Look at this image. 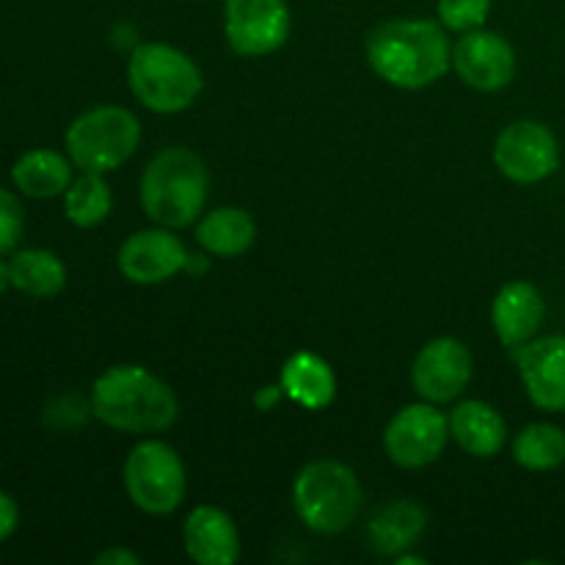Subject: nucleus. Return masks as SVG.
I'll return each instance as SVG.
<instances>
[{
  "label": "nucleus",
  "instance_id": "15",
  "mask_svg": "<svg viewBox=\"0 0 565 565\" xmlns=\"http://www.w3.org/2000/svg\"><path fill=\"white\" fill-rule=\"evenodd\" d=\"M185 552L199 565H232L241 557V535L230 513L215 505H202L182 527Z\"/></svg>",
  "mask_w": 565,
  "mask_h": 565
},
{
  "label": "nucleus",
  "instance_id": "22",
  "mask_svg": "<svg viewBox=\"0 0 565 565\" xmlns=\"http://www.w3.org/2000/svg\"><path fill=\"white\" fill-rule=\"evenodd\" d=\"M11 268V287H17L25 296L55 298L66 287V268L58 259V254L47 248H22L14 252L9 259Z\"/></svg>",
  "mask_w": 565,
  "mask_h": 565
},
{
  "label": "nucleus",
  "instance_id": "5",
  "mask_svg": "<svg viewBox=\"0 0 565 565\" xmlns=\"http://www.w3.org/2000/svg\"><path fill=\"white\" fill-rule=\"evenodd\" d=\"M298 519L315 533H342L362 508V486L351 467L340 461H312L292 483Z\"/></svg>",
  "mask_w": 565,
  "mask_h": 565
},
{
  "label": "nucleus",
  "instance_id": "28",
  "mask_svg": "<svg viewBox=\"0 0 565 565\" xmlns=\"http://www.w3.org/2000/svg\"><path fill=\"white\" fill-rule=\"evenodd\" d=\"M94 565H141V557L132 555V552L125 550V546H114V550L94 557Z\"/></svg>",
  "mask_w": 565,
  "mask_h": 565
},
{
  "label": "nucleus",
  "instance_id": "4",
  "mask_svg": "<svg viewBox=\"0 0 565 565\" xmlns=\"http://www.w3.org/2000/svg\"><path fill=\"white\" fill-rule=\"evenodd\" d=\"M127 83L138 103L154 114H180L202 92V72L182 50L149 42L132 50Z\"/></svg>",
  "mask_w": 565,
  "mask_h": 565
},
{
  "label": "nucleus",
  "instance_id": "26",
  "mask_svg": "<svg viewBox=\"0 0 565 565\" xmlns=\"http://www.w3.org/2000/svg\"><path fill=\"white\" fill-rule=\"evenodd\" d=\"M25 232V210L11 191L0 188V254H11Z\"/></svg>",
  "mask_w": 565,
  "mask_h": 565
},
{
  "label": "nucleus",
  "instance_id": "1",
  "mask_svg": "<svg viewBox=\"0 0 565 565\" xmlns=\"http://www.w3.org/2000/svg\"><path fill=\"white\" fill-rule=\"evenodd\" d=\"M367 61L386 83L417 92L450 70L452 50L439 22L392 20L370 31Z\"/></svg>",
  "mask_w": 565,
  "mask_h": 565
},
{
  "label": "nucleus",
  "instance_id": "11",
  "mask_svg": "<svg viewBox=\"0 0 565 565\" xmlns=\"http://www.w3.org/2000/svg\"><path fill=\"white\" fill-rule=\"evenodd\" d=\"M452 66L467 86L478 92H500L516 75V53L505 36L475 28L452 47Z\"/></svg>",
  "mask_w": 565,
  "mask_h": 565
},
{
  "label": "nucleus",
  "instance_id": "21",
  "mask_svg": "<svg viewBox=\"0 0 565 565\" xmlns=\"http://www.w3.org/2000/svg\"><path fill=\"white\" fill-rule=\"evenodd\" d=\"M257 235L254 218L241 207H218L204 215L196 226L199 246L215 257H241Z\"/></svg>",
  "mask_w": 565,
  "mask_h": 565
},
{
  "label": "nucleus",
  "instance_id": "19",
  "mask_svg": "<svg viewBox=\"0 0 565 565\" xmlns=\"http://www.w3.org/2000/svg\"><path fill=\"white\" fill-rule=\"evenodd\" d=\"M281 390L298 406L318 412L334 401L337 379L326 359H320L318 353L298 351L287 359L285 370H281Z\"/></svg>",
  "mask_w": 565,
  "mask_h": 565
},
{
  "label": "nucleus",
  "instance_id": "9",
  "mask_svg": "<svg viewBox=\"0 0 565 565\" xmlns=\"http://www.w3.org/2000/svg\"><path fill=\"white\" fill-rule=\"evenodd\" d=\"M494 163L508 180L519 185H535L555 174L561 163V147L555 132L541 121H513L497 138Z\"/></svg>",
  "mask_w": 565,
  "mask_h": 565
},
{
  "label": "nucleus",
  "instance_id": "10",
  "mask_svg": "<svg viewBox=\"0 0 565 565\" xmlns=\"http://www.w3.org/2000/svg\"><path fill=\"white\" fill-rule=\"evenodd\" d=\"M450 436V419L430 403L406 406L384 434L386 456L403 469H419L441 456Z\"/></svg>",
  "mask_w": 565,
  "mask_h": 565
},
{
  "label": "nucleus",
  "instance_id": "24",
  "mask_svg": "<svg viewBox=\"0 0 565 565\" xmlns=\"http://www.w3.org/2000/svg\"><path fill=\"white\" fill-rule=\"evenodd\" d=\"M513 458L524 469L550 472L565 463V430L550 423H533L513 441Z\"/></svg>",
  "mask_w": 565,
  "mask_h": 565
},
{
  "label": "nucleus",
  "instance_id": "6",
  "mask_svg": "<svg viewBox=\"0 0 565 565\" xmlns=\"http://www.w3.org/2000/svg\"><path fill=\"white\" fill-rule=\"evenodd\" d=\"M141 141V125L136 116L119 105H99L77 116L66 130V154L75 169L105 171L119 169L125 160L138 149Z\"/></svg>",
  "mask_w": 565,
  "mask_h": 565
},
{
  "label": "nucleus",
  "instance_id": "8",
  "mask_svg": "<svg viewBox=\"0 0 565 565\" xmlns=\"http://www.w3.org/2000/svg\"><path fill=\"white\" fill-rule=\"evenodd\" d=\"M226 42L237 55H270L290 36L287 0H224Z\"/></svg>",
  "mask_w": 565,
  "mask_h": 565
},
{
  "label": "nucleus",
  "instance_id": "30",
  "mask_svg": "<svg viewBox=\"0 0 565 565\" xmlns=\"http://www.w3.org/2000/svg\"><path fill=\"white\" fill-rule=\"evenodd\" d=\"M11 287V268H9V259H3V254H0V296H3L6 290Z\"/></svg>",
  "mask_w": 565,
  "mask_h": 565
},
{
  "label": "nucleus",
  "instance_id": "16",
  "mask_svg": "<svg viewBox=\"0 0 565 565\" xmlns=\"http://www.w3.org/2000/svg\"><path fill=\"white\" fill-rule=\"evenodd\" d=\"M544 296L530 281H511L502 287L491 307L494 331L505 348H519L535 337L544 323Z\"/></svg>",
  "mask_w": 565,
  "mask_h": 565
},
{
  "label": "nucleus",
  "instance_id": "2",
  "mask_svg": "<svg viewBox=\"0 0 565 565\" xmlns=\"http://www.w3.org/2000/svg\"><path fill=\"white\" fill-rule=\"evenodd\" d=\"M92 414L114 430L154 434L166 430L180 414L174 390L138 364L110 367L94 381Z\"/></svg>",
  "mask_w": 565,
  "mask_h": 565
},
{
  "label": "nucleus",
  "instance_id": "20",
  "mask_svg": "<svg viewBox=\"0 0 565 565\" xmlns=\"http://www.w3.org/2000/svg\"><path fill=\"white\" fill-rule=\"evenodd\" d=\"M72 160L55 149H31L22 154L11 169L17 191L31 199H55L64 196L72 185Z\"/></svg>",
  "mask_w": 565,
  "mask_h": 565
},
{
  "label": "nucleus",
  "instance_id": "25",
  "mask_svg": "<svg viewBox=\"0 0 565 565\" xmlns=\"http://www.w3.org/2000/svg\"><path fill=\"white\" fill-rule=\"evenodd\" d=\"M491 0H439V20L447 31L467 33L483 28L489 20Z\"/></svg>",
  "mask_w": 565,
  "mask_h": 565
},
{
  "label": "nucleus",
  "instance_id": "13",
  "mask_svg": "<svg viewBox=\"0 0 565 565\" xmlns=\"http://www.w3.org/2000/svg\"><path fill=\"white\" fill-rule=\"evenodd\" d=\"M191 254L169 230H143L127 237L119 248V270L132 285H160L188 270Z\"/></svg>",
  "mask_w": 565,
  "mask_h": 565
},
{
  "label": "nucleus",
  "instance_id": "3",
  "mask_svg": "<svg viewBox=\"0 0 565 565\" xmlns=\"http://www.w3.org/2000/svg\"><path fill=\"white\" fill-rule=\"evenodd\" d=\"M207 193V166L185 147L163 149L141 177L143 213L166 230H185L196 224Z\"/></svg>",
  "mask_w": 565,
  "mask_h": 565
},
{
  "label": "nucleus",
  "instance_id": "29",
  "mask_svg": "<svg viewBox=\"0 0 565 565\" xmlns=\"http://www.w3.org/2000/svg\"><path fill=\"white\" fill-rule=\"evenodd\" d=\"M281 395H285V390L281 386H265L263 392H257V397H254V403H257L263 412H268V408H274L276 403L281 401Z\"/></svg>",
  "mask_w": 565,
  "mask_h": 565
},
{
  "label": "nucleus",
  "instance_id": "18",
  "mask_svg": "<svg viewBox=\"0 0 565 565\" xmlns=\"http://www.w3.org/2000/svg\"><path fill=\"white\" fill-rule=\"evenodd\" d=\"M425 524H428V516H425V511L417 502L392 500L386 505H381L373 513V519H370V546L379 555L397 557L417 544L419 535L425 533Z\"/></svg>",
  "mask_w": 565,
  "mask_h": 565
},
{
  "label": "nucleus",
  "instance_id": "17",
  "mask_svg": "<svg viewBox=\"0 0 565 565\" xmlns=\"http://www.w3.org/2000/svg\"><path fill=\"white\" fill-rule=\"evenodd\" d=\"M450 436L475 458H494L505 447L508 428L494 406L483 401H463L450 414Z\"/></svg>",
  "mask_w": 565,
  "mask_h": 565
},
{
  "label": "nucleus",
  "instance_id": "14",
  "mask_svg": "<svg viewBox=\"0 0 565 565\" xmlns=\"http://www.w3.org/2000/svg\"><path fill=\"white\" fill-rule=\"evenodd\" d=\"M519 375L541 412H565V337H544L513 348Z\"/></svg>",
  "mask_w": 565,
  "mask_h": 565
},
{
  "label": "nucleus",
  "instance_id": "12",
  "mask_svg": "<svg viewBox=\"0 0 565 565\" xmlns=\"http://www.w3.org/2000/svg\"><path fill=\"white\" fill-rule=\"evenodd\" d=\"M412 381L428 403L456 401L472 381V353L452 337L430 340L414 359Z\"/></svg>",
  "mask_w": 565,
  "mask_h": 565
},
{
  "label": "nucleus",
  "instance_id": "7",
  "mask_svg": "<svg viewBox=\"0 0 565 565\" xmlns=\"http://www.w3.org/2000/svg\"><path fill=\"white\" fill-rule=\"evenodd\" d=\"M185 467L166 441H141L125 461V489L132 505L152 516L177 511L185 497Z\"/></svg>",
  "mask_w": 565,
  "mask_h": 565
},
{
  "label": "nucleus",
  "instance_id": "27",
  "mask_svg": "<svg viewBox=\"0 0 565 565\" xmlns=\"http://www.w3.org/2000/svg\"><path fill=\"white\" fill-rule=\"evenodd\" d=\"M17 524H20V508H17L14 497L9 491L0 489V544L14 535Z\"/></svg>",
  "mask_w": 565,
  "mask_h": 565
},
{
  "label": "nucleus",
  "instance_id": "23",
  "mask_svg": "<svg viewBox=\"0 0 565 565\" xmlns=\"http://www.w3.org/2000/svg\"><path fill=\"white\" fill-rule=\"evenodd\" d=\"M110 207H114L110 188L105 185L103 174H94V171H83L77 180H72V185L64 193L66 218H70V224L81 226V230L103 224L108 218Z\"/></svg>",
  "mask_w": 565,
  "mask_h": 565
}]
</instances>
